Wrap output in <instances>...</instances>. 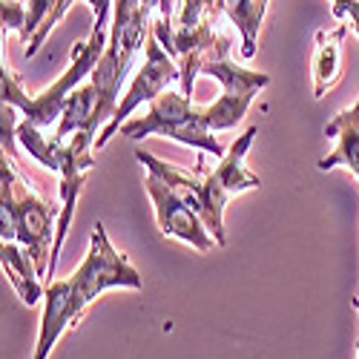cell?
Returning <instances> with one entry per match:
<instances>
[{
  "label": "cell",
  "instance_id": "6",
  "mask_svg": "<svg viewBox=\"0 0 359 359\" xmlns=\"http://www.w3.org/2000/svg\"><path fill=\"white\" fill-rule=\"evenodd\" d=\"M230 46H233V38L219 35V43L204 55V67H201V75H210L222 83V95L210 107H204V121L213 133L233 130L248 115V107L253 104V98L271 83L267 72L236 64L230 57Z\"/></svg>",
  "mask_w": 359,
  "mask_h": 359
},
{
  "label": "cell",
  "instance_id": "5",
  "mask_svg": "<svg viewBox=\"0 0 359 359\" xmlns=\"http://www.w3.org/2000/svg\"><path fill=\"white\" fill-rule=\"evenodd\" d=\"M256 135H259V127H248L227 147V153L219 158V164L201 178L198 198H196V213L201 216V222L207 224L210 236L219 242V248L227 245V236H224L227 201L262 187V178L248 167V153H250Z\"/></svg>",
  "mask_w": 359,
  "mask_h": 359
},
{
  "label": "cell",
  "instance_id": "10",
  "mask_svg": "<svg viewBox=\"0 0 359 359\" xmlns=\"http://www.w3.org/2000/svg\"><path fill=\"white\" fill-rule=\"evenodd\" d=\"M325 135L334 138L337 147L327 153L316 167L322 172L331 170H348L353 178H359V98L334 115V121L325 124Z\"/></svg>",
  "mask_w": 359,
  "mask_h": 359
},
{
  "label": "cell",
  "instance_id": "20",
  "mask_svg": "<svg viewBox=\"0 0 359 359\" xmlns=\"http://www.w3.org/2000/svg\"><path fill=\"white\" fill-rule=\"evenodd\" d=\"M141 6H144V12H147V15H153V12H158V9H161V0H141Z\"/></svg>",
  "mask_w": 359,
  "mask_h": 359
},
{
  "label": "cell",
  "instance_id": "1",
  "mask_svg": "<svg viewBox=\"0 0 359 359\" xmlns=\"http://www.w3.org/2000/svg\"><path fill=\"white\" fill-rule=\"evenodd\" d=\"M61 204H52L35 193L15 170V158L4 156L0 161V238L20 242L32 253L43 279H49L52 245L57 233Z\"/></svg>",
  "mask_w": 359,
  "mask_h": 359
},
{
  "label": "cell",
  "instance_id": "9",
  "mask_svg": "<svg viewBox=\"0 0 359 359\" xmlns=\"http://www.w3.org/2000/svg\"><path fill=\"white\" fill-rule=\"evenodd\" d=\"M144 190L153 201V213L158 222V230L167 238H178V242L190 245L198 253H210L213 248H219V242L210 236L207 224L201 222V216L193 210V207L178 196L175 187H170L161 175L156 172H147V182Z\"/></svg>",
  "mask_w": 359,
  "mask_h": 359
},
{
  "label": "cell",
  "instance_id": "4",
  "mask_svg": "<svg viewBox=\"0 0 359 359\" xmlns=\"http://www.w3.org/2000/svg\"><path fill=\"white\" fill-rule=\"evenodd\" d=\"M121 138L141 141L147 135H164L175 144L196 147L201 153H210L213 158H222L227 149L219 144L216 133L207 127L204 109L193 107V101L182 93V89H170V93L158 95L153 104H147V112L138 118H130L127 124L118 130Z\"/></svg>",
  "mask_w": 359,
  "mask_h": 359
},
{
  "label": "cell",
  "instance_id": "3",
  "mask_svg": "<svg viewBox=\"0 0 359 359\" xmlns=\"http://www.w3.org/2000/svg\"><path fill=\"white\" fill-rule=\"evenodd\" d=\"M153 23L144 12L141 0H112V23H109V43L101 55L98 67L93 69L89 81L98 89V112L95 121L104 130L121 104V89L130 83V75L135 69V55L147 43V35Z\"/></svg>",
  "mask_w": 359,
  "mask_h": 359
},
{
  "label": "cell",
  "instance_id": "7",
  "mask_svg": "<svg viewBox=\"0 0 359 359\" xmlns=\"http://www.w3.org/2000/svg\"><path fill=\"white\" fill-rule=\"evenodd\" d=\"M182 86V64L161 46V41L153 35L149 29L147 35V43H144V64L133 72L127 89H124V98L118 104L112 121L98 133L95 138V149H104L115 135L121 130V124L130 121V115L141 107V104H153L158 95L170 93V89Z\"/></svg>",
  "mask_w": 359,
  "mask_h": 359
},
{
  "label": "cell",
  "instance_id": "16",
  "mask_svg": "<svg viewBox=\"0 0 359 359\" xmlns=\"http://www.w3.org/2000/svg\"><path fill=\"white\" fill-rule=\"evenodd\" d=\"M18 115H20V109L18 107H12V104H4V112H0V144H4V156H9V158H20V153H18Z\"/></svg>",
  "mask_w": 359,
  "mask_h": 359
},
{
  "label": "cell",
  "instance_id": "19",
  "mask_svg": "<svg viewBox=\"0 0 359 359\" xmlns=\"http://www.w3.org/2000/svg\"><path fill=\"white\" fill-rule=\"evenodd\" d=\"M331 15L339 18V20H348L351 29L359 35V0H334Z\"/></svg>",
  "mask_w": 359,
  "mask_h": 359
},
{
  "label": "cell",
  "instance_id": "2",
  "mask_svg": "<svg viewBox=\"0 0 359 359\" xmlns=\"http://www.w3.org/2000/svg\"><path fill=\"white\" fill-rule=\"evenodd\" d=\"M107 43H109V26L93 23V32H89V38L72 46V52H69L72 61L61 72V78H57L55 83H49L46 89H41L38 95H29L23 89V83H20V78L12 72V67L4 64V69H0V95H4V104L18 107L20 115H23V121L35 124L41 130L57 127L69 95L89 75H93V69L98 67Z\"/></svg>",
  "mask_w": 359,
  "mask_h": 359
},
{
  "label": "cell",
  "instance_id": "13",
  "mask_svg": "<svg viewBox=\"0 0 359 359\" xmlns=\"http://www.w3.org/2000/svg\"><path fill=\"white\" fill-rule=\"evenodd\" d=\"M271 0H224V15L236 26L238 38H242V57L250 61L259 46V32L267 15Z\"/></svg>",
  "mask_w": 359,
  "mask_h": 359
},
{
  "label": "cell",
  "instance_id": "12",
  "mask_svg": "<svg viewBox=\"0 0 359 359\" xmlns=\"http://www.w3.org/2000/svg\"><path fill=\"white\" fill-rule=\"evenodd\" d=\"M348 35V23H339L337 29H319L316 32V49H313V98L322 101L342 78V43Z\"/></svg>",
  "mask_w": 359,
  "mask_h": 359
},
{
  "label": "cell",
  "instance_id": "8",
  "mask_svg": "<svg viewBox=\"0 0 359 359\" xmlns=\"http://www.w3.org/2000/svg\"><path fill=\"white\" fill-rule=\"evenodd\" d=\"M72 276H75L78 285H83V293L93 299V302L104 290H112V287H130V290L144 287V279L133 267V262L121 250H115V245L109 242L107 227H104L101 219L93 224V233H89V250H86L81 267Z\"/></svg>",
  "mask_w": 359,
  "mask_h": 359
},
{
  "label": "cell",
  "instance_id": "14",
  "mask_svg": "<svg viewBox=\"0 0 359 359\" xmlns=\"http://www.w3.org/2000/svg\"><path fill=\"white\" fill-rule=\"evenodd\" d=\"M18 144L29 153V158L38 161L43 170H52V172L61 170L67 141H61L55 133L49 135L46 130H41V127H35V124L20 121V127H18Z\"/></svg>",
  "mask_w": 359,
  "mask_h": 359
},
{
  "label": "cell",
  "instance_id": "17",
  "mask_svg": "<svg viewBox=\"0 0 359 359\" xmlns=\"http://www.w3.org/2000/svg\"><path fill=\"white\" fill-rule=\"evenodd\" d=\"M23 4H26V32H23L20 43L26 46L29 41L38 35V29L43 26V20L52 15V9H55L57 0H23Z\"/></svg>",
  "mask_w": 359,
  "mask_h": 359
},
{
  "label": "cell",
  "instance_id": "15",
  "mask_svg": "<svg viewBox=\"0 0 359 359\" xmlns=\"http://www.w3.org/2000/svg\"><path fill=\"white\" fill-rule=\"evenodd\" d=\"M75 4H78V0H57L55 9H52V15H49V18L43 20V26L38 29V35L26 43V49H23V55H26V57H35V55H38V49H41V46H43V41L49 38V32H52V29L67 18V12H69ZM86 4H89V0H86Z\"/></svg>",
  "mask_w": 359,
  "mask_h": 359
},
{
  "label": "cell",
  "instance_id": "18",
  "mask_svg": "<svg viewBox=\"0 0 359 359\" xmlns=\"http://www.w3.org/2000/svg\"><path fill=\"white\" fill-rule=\"evenodd\" d=\"M0 20H4V35L18 32L23 38V32H26V4L23 0H4V6H0Z\"/></svg>",
  "mask_w": 359,
  "mask_h": 359
},
{
  "label": "cell",
  "instance_id": "11",
  "mask_svg": "<svg viewBox=\"0 0 359 359\" xmlns=\"http://www.w3.org/2000/svg\"><path fill=\"white\" fill-rule=\"evenodd\" d=\"M0 264H4V273L9 279V285L15 287V293L20 296V302L35 308L38 302H43V293H46V285L41 282V271L20 242H4L0 245Z\"/></svg>",
  "mask_w": 359,
  "mask_h": 359
}]
</instances>
